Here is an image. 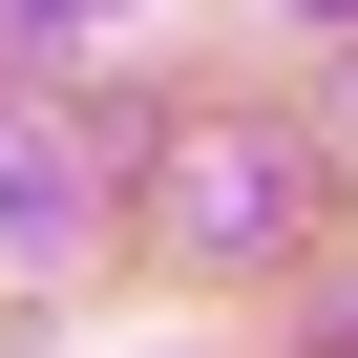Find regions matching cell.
I'll return each instance as SVG.
<instances>
[{"label": "cell", "instance_id": "6da1fadb", "mask_svg": "<svg viewBox=\"0 0 358 358\" xmlns=\"http://www.w3.org/2000/svg\"><path fill=\"white\" fill-rule=\"evenodd\" d=\"M295 190H316L295 127H190L169 148V253L190 274H253V253H295Z\"/></svg>", "mask_w": 358, "mask_h": 358}, {"label": "cell", "instance_id": "7a4b0ae2", "mask_svg": "<svg viewBox=\"0 0 358 358\" xmlns=\"http://www.w3.org/2000/svg\"><path fill=\"white\" fill-rule=\"evenodd\" d=\"M64 211H85V169H64V148H0V253H22V232H64Z\"/></svg>", "mask_w": 358, "mask_h": 358}, {"label": "cell", "instance_id": "3957f363", "mask_svg": "<svg viewBox=\"0 0 358 358\" xmlns=\"http://www.w3.org/2000/svg\"><path fill=\"white\" fill-rule=\"evenodd\" d=\"M22 22H127V0H22Z\"/></svg>", "mask_w": 358, "mask_h": 358}, {"label": "cell", "instance_id": "277c9868", "mask_svg": "<svg viewBox=\"0 0 358 358\" xmlns=\"http://www.w3.org/2000/svg\"><path fill=\"white\" fill-rule=\"evenodd\" d=\"M295 22H358V0H295Z\"/></svg>", "mask_w": 358, "mask_h": 358}]
</instances>
